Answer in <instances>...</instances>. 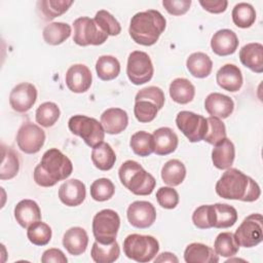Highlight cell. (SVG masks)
Instances as JSON below:
<instances>
[{"mask_svg": "<svg viewBox=\"0 0 263 263\" xmlns=\"http://www.w3.org/2000/svg\"><path fill=\"white\" fill-rule=\"evenodd\" d=\"M186 68L193 77L205 78L212 72L213 62L204 52H193L186 60Z\"/></svg>", "mask_w": 263, "mask_h": 263, "instance_id": "27", "label": "cell"}, {"mask_svg": "<svg viewBox=\"0 0 263 263\" xmlns=\"http://www.w3.org/2000/svg\"><path fill=\"white\" fill-rule=\"evenodd\" d=\"M14 218L23 227L28 228L35 222L41 220V211L38 203L32 199H23L14 206Z\"/></svg>", "mask_w": 263, "mask_h": 263, "instance_id": "21", "label": "cell"}, {"mask_svg": "<svg viewBox=\"0 0 263 263\" xmlns=\"http://www.w3.org/2000/svg\"><path fill=\"white\" fill-rule=\"evenodd\" d=\"M73 172L72 161L62 151L50 148L44 152L33 173L35 183L40 187H52L68 179Z\"/></svg>", "mask_w": 263, "mask_h": 263, "instance_id": "2", "label": "cell"}, {"mask_svg": "<svg viewBox=\"0 0 263 263\" xmlns=\"http://www.w3.org/2000/svg\"><path fill=\"white\" fill-rule=\"evenodd\" d=\"M204 109L211 116L225 119L232 114L234 103L232 99L226 95L212 92L208 95L204 100Z\"/></svg>", "mask_w": 263, "mask_h": 263, "instance_id": "18", "label": "cell"}, {"mask_svg": "<svg viewBox=\"0 0 263 263\" xmlns=\"http://www.w3.org/2000/svg\"><path fill=\"white\" fill-rule=\"evenodd\" d=\"M61 115L60 108L53 102L42 103L36 110V122L43 127H51L59 120Z\"/></svg>", "mask_w": 263, "mask_h": 263, "instance_id": "39", "label": "cell"}, {"mask_svg": "<svg viewBox=\"0 0 263 263\" xmlns=\"http://www.w3.org/2000/svg\"><path fill=\"white\" fill-rule=\"evenodd\" d=\"M65 81L67 87L72 92L82 93L89 89L92 82V75L87 66L75 64L67 70Z\"/></svg>", "mask_w": 263, "mask_h": 263, "instance_id": "15", "label": "cell"}, {"mask_svg": "<svg viewBox=\"0 0 263 263\" xmlns=\"http://www.w3.org/2000/svg\"><path fill=\"white\" fill-rule=\"evenodd\" d=\"M120 227L119 215L110 209L98 212L92 219V233L97 241L108 245L115 241Z\"/></svg>", "mask_w": 263, "mask_h": 263, "instance_id": "7", "label": "cell"}, {"mask_svg": "<svg viewBox=\"0 0 263 263\" xmlns=\"http://www.w3.org/2000/svg\"><path fill=\"white\" fill-rule=\"evenodd\" d=\"M233 24L241 29L250 28L256 21V11L253 5L246 2L237 3L232 9Z\"/></svg>", "mask_w": 263, "mask_h": 263, "instance_id": "37", "label": "cell"}, {"mask_svg": "<svg viewBox=\"0 0 263 263\" xmlns=\"http://www.w3.org/2000/svg\"><path fill=\"white\" fill-rule=\"evenodd\" d=\"M166 27L164 16L154 9H148L136 13L128 27V33L132 39L144 46L155 44Z\"/></svg>", "mask_w": 263, "mask_h": 263, "instance_id": "3", "label": "cell"}, {"mask_svg": "<svg viewBox=\"0 0 263 263\" xmlns=\"http://www.w3.org/2000/svg\"><path fill=\"white\" fill-rule=\"evenodd\" d=\"M2 160L0 165V179L10 180L14 178L20 171V159L17 153L10 147L2 144Z\"/></svg>", "mask_w": 263, "mask_h": 263, "instance_id": "30", "label": "cell"}, {"mask_svg": "<svg viewBox=\"0 0 263 263\" xmlns=\"http://www.w3.org/2000/svg\"><path fill=\"white\" fill-rule=\"evenodd\" d=\"M233 235L239 247L253 248L258 246L263 239L262 215L256 213L246 217Z\"/></svg>", "mask_w": 263, "mask_h": 263, "instance_id": "8", "label": "cell"}, {"mask_svg": "<svg viewBox=\"0 0 263 263\" xmlns=\"http://www.w3.org/2000/svg\"><path fill=\"white\" fill-rule=\"evenodd\" d=\"M88 235L82 227H71L63 236V246L70 255L79 256L86 251Z\"/></svg>", "mask_w": 263, "mask_h": 263, "instance_id": "22", "label": "cell"}, {"mask_svg": "<svg viewBox=\"0 0 263 263\" xmlns=\"http://www.w3.org/2000/svg\"><path fill=\"white\" fill-rule=\"evenodd\" d=\"M158 251L159 242L151 235L133 233L123 240L124 255L136 262H150L158 254Z\"/></svg>", "mask_w": 263, "mask_h": 263, "instance_id": "5", "label": "cell"}, {"mask_svg": "<svg viewBox=\"0 0 263 263\" xmlns=\"http://www.w3.org/2000/svg\"><path fill=\"white\" fill-rule=\"evenodd\" d=\"M91 161L100 171H109L115 164L116 154L108 143L102 142L92 148Z\"/></svg>", "mask_w": 263, "mask_h": 263, "instance_id": "29", "label": "cell"}, {"mask_svg": "<svg viewBox=\"0 0 263 263\" xmlns=\"http://www.w3.org/2000/svg\"><path fill=\"white\" fill-rule=\"evenodd\" d=\"M36 100L37 88L29 82H22L15 85L9 95V105L18 113L29 111L36 103Z\"/></svg>", "mask_w": 263, "mask_h": 263, "instance_id": "14", "label": "cell"}, {"mask_svg": "<svg viewBox=\"0 0 263 263\" xmlns=\"http://www.w3.org/2000/svg\"><path fill=\"white\" fill-rule=\"evenodd\" d=\"M101 123L105 133L109 135H118L127 127L128 115L123 109L109 108L102 113Z\"/></svg>", "mask_w": 263, "mask_h": 263, "instance_id": "20", "label": "cell"}, {"mask_svg": "<svg viewBox=\"0 0 263 263\" xmlns=\"http://www.w3.org/2000/svg\"><path fill=\"white\" fill-rule=\"evenodd\" d=\"M216 81L224 90L236 92L241 88L243 78L241 71L237 66L233 64H226L218 70L216 74Z\"/></svg>", "mask_w": 263, "mask_h": 263, "instance_id": "19", "label": "cell"}, {"mask_svg": "<svg viewBox=\"0 0 263 263\" xmlns=\"http://www.w3.org/2000/svg\"><path fill=\"white\" fill-rule=\"evenodd\" d=\"M208 121V130L203 138V141L211 145H216L226 138V127L223 121L214 116L206 118Z\"/></svg>", "mask_w": 263, "mask_h": 263, "instance_id": "44", "label": "cell"}, {"mask_svg": "<svg viewBox=\"0 0 263 263\" xmlns=\"http://www.w3.org/2000/svg\"><path fill=\"white\" fill-rule=\"evenodd\" d=\"M214 250L217 255L229 258L237 254L239 246L235 241L232 232H221L217 235L214 241Z\"/></svg>", "mask_w": 263, "mask_h": 263, "instance_id": "40", "label": "cell"}, {"mask_svg": "<svg viewBox=\"0 0 263 263\" xmlns=\"http://www.w3.org/2000/svg\"><path fill=\"white\" fill-rule=\"evenodd\" d=\"M214 209V228L224 229L233 226L237 221V211L227 203H215Z\"/></svg>", "mask_w": 263, "mask_h": 263, "instance_id": "35", "label": "cell"}, {"mask_svg": "<svg viewBox=\"0 0 263 263\" xmlns=\"http://www.w3.org/2000/svg\"><path fill=\"white\" fill-rule=\"evenodd\" d=\"M45 142V133L37 124L27 121L21 125L16 134L17 147L26 154L40 151Z\"/></svg>", "mask_w": 263, "mask_h": 263, "instance_id": "12", "label": "cell"}, {"mask_svg": "<svg viewBox=\"0 0 263 263\" xmlns=\"http://www.w3.org/2000/svg\"><path fill=\"white\" fill-rule=\"evenodd\" d=\"M239 41L236 34L229 29H221L217 31L211 39V48L214 53L220 57H226L233 54Z\"/></svg>", "mask_w": 263, "mask_h": 263, "instance_id": "16", "label": "cell"}, {"mask_svg": "<svg viewBox=\"0 0 263 263\" xmlns=\"http://www.w3.org/2000/svg\"><path fill=\"white\" fill-rule=\"evenodd\" d=\"M140 100L151 101L157 106L158 110H161L162 107L164 106L165 97H164V93H163V91L160 87L148 86V87L140 89L137 92V95L135 97V102L140 101Z\"/></svg>", "mask_w": 263, "mask_h": 263, "instance_id": "47", "label": "cell"}, {"mask_svg": "<svg viewBox=\"0 0 263 263\" xmlns=\"http://www.w3.org/2000/svg\"><path fill=\"white\" fill-rule=\"evenodd\" d=\"M129 146L134 151V153L141 157L149 156L154 152L153 137L151 134L145 130H140L135 133L130 137Z\"/></svg>", "mask_w": 263, "mask_h": 263, "instance_id": "38", "label": "cell"}, {"mask_svg": "<svg viewBox=\"0 0 263 263\" xmlns=\"http://www.w3.org/2000/svg\"><path fill=\"white\" fill-rule=\"evenodd\" d=\"M176 124L191 143L202 141L208 130L206 118L191 111L179 112L176 116Z\"/></svg>", "mask_w": 263, "mask_h": 263, "instance_id": "11", "label": "cell"}, {"mask_svg": "<svg viewBox=\"0 0 263 263\" xmlns=\"http://www.w3.org/2000/svg\"><path fill=\"white\" fill-rule=\"evenodd\" d=\"M170 96L178 104L185 105L190 103L195 96V87L186 78H176L170 84Z\"/></svg>", "mask_w": 263, "mask_h": 263, "instance_id": "28", "label": "cell"}, {"mask_svg": "<svg viewBox=\"0 0 263 263\" xmlns=\"http://www.w3.org/2000/svg\"><path fill=\"white\" fill-rule=\"evenodd\" d=\"M115 193V186L110 179L100 178L90 185V196L96 201L109 200Z\"/></svg>", "mask_w": 263, "mask_h": 263, "instance_id": "42", "label": "cell"}, {"mask_svg": "<svg viewBox=\"0 0 263 263\" xmlns=\"http://www.w3.org/2000/svg\"><path fill=\"white\" fill-rule=\"evenodd\" d=\"M156 199L161 208L173 210L179 203V193L173 187H160L156 192Z\"/></svg>", "mask_w": 263, "mask_h": 263, "instance_id": "48", "label": "cell"}, {"mask_svg": "<svg viewBox=\"0 0 263 263\" xmlns=\"http://www.w3.org/2000/svg\"><path fill=\"white\" fill-rule=\"evenodd\" d=\"M126 216L132 226L139 229H145L152 226L155 222L156 210L149 201L136 200L128 205Z\"/></svg>", "mask_w": 263, "mask_h": 263, "instance_id": "13", "label": "cell"}, {"mask_svg": "<svg viewBox=\"0 0 263 263\" xmlns=\"http://www.w3.org/2000/svg\"><path fill=\"white\" fill-rule=\"evenodd\" d=\"M152 137L154 142V153L156 155L171 154L178 147V136L171 127H159L154 130Z\"/></svg>", "mask_w": 263, "mask_h": 263, "instance_id": "23", "label": "cell"}, {"mask_svg": "<svg viewBox=\"0 0 263 263\" xmlns=\"http://www.w3.org/2000/svg\"><path fill=\"white\" fill-rule=\"evenodd\" d=\"M96 71L98 77L103 81L115 79L120 73V63L113 55H102L97 60Z\"/></svg>", "mask_w": 263, "mask_h": 263, "instance_id": "36", "label": "cell"}, {"mask_svg": "<svg viewBox=\"0 0 263 263\" xmlns=\"http://www.w3.org/2000/svg\"><path fill=\"white\" fill-rule=\"evenodd\" d=\"M184 260L187 263H217L219 255L206 245L192 242L184 251Z\"/></svg>", "mask_w": 263, "mask_h": 263, "instance_id": "26", "label": "cell"}, {"mask_svg": "<svg viewBox=\"0 0 263 263\" xmlns=\"http://www.w3.org/2000/svg\"><path fill=\"white\" fill-rule=\"evenodd\" d=\"M119 255L120 248L116 240L108 245L96 240L90 251V256L97 263H112L119 258Z\"/></svg>", "mask_w": 263, "mask_h": 263, "instance_id": "34", "label": "cell"}, {"mask_svg": "<svg viewBox=\"0 0 263 263\" xmlns=\"http://www.w3.org/2000/svg\"><path fill=\"white\" fill-rule=\"evenodd\" d=\"M192 222L199 229H209L214 227V209L213 204H203L195 209L192 214Z\"/></svg>", "mask_w": 263, "mask_h": 263, "instance_id": "46", "label": "cell"}, {"mask_svg": "<svg viewBox=\"0 0 263 263\" xmlns=\"http://www.w3.org/2000/svg\"><path fill=\"white\" fill-rule=\"evenodd\" d=\"M68 127L73 135L80 137L84 143L93 148L105 138V130L96 118L85 115H74L68 121Z\"/></svg>", "mask_w": 263, "mask_h": 263, "instance_id": "6", "label": "cell"}, {"mask_svg": "<svg viewBox=\"0 0 263 263\" xmlns=\"http://www.w3.org/2000/svg\"><path fill=\"white\" fill-rule=\"evenodd\" d=\"M73 41L79 46L101 45L108 38V35L98 27L93 18L87 16L76 18L73 22Z\"/></svg>", "mask_w": 263, "mask_h": 263, "instance_id": "9", "label": "cell"}, {"mask_svg": "<svg viewBox=\"0 0 263 263\" xmlns=\"http://www.w3.org/2000/svg\"><path fill=\"white\" fill-rule=\"evenodd\" d=\"M154 262L158 263V262H172V263H178L179 259L176 257L175 254L170 253V252H163L161 254L158 255V257H156L154 259Z\"/></svg>", "mask_w": 263, "mask_h": 263, "instance_id": "52", "label": "cell"}, {"mask_svg": "<svg viewBox=\"0 0 263 263\" xmlns=\"http://www.w3.org/2000/svg\"><path fill=\"white\" fill-rule=\"evenodd\" d=\"M186 177V167L179 159H171L161 168L162 181L172 187L180 185Z\"/></svg>", "mask_w": 263, "mask_h": 263, "instance_id": "33", "label": "cell"}, {"mask_svg": "<svg viewBox=\"0 0 263 263\" xmlns=\"http://www.w3.org/2000/svg\"><path fill=\"white\" fill-rule=\"evenodd\" d=\"M72 33L70 25L62 22H53L45 26L42 32L44 41L49 45H59L64 43Z\"/></svg>", "mask_w": 263, "mask_h": 263, "instance_id": "32", "label": "cell"}, {"mask_svg": "<svg viewBox=\"0 0 263 263\" xmlns=\"http://www.w3.org/2000/svg\"><path fill=\"white\" fill-rule=\"evenodd\" d=\"M93 21L98 27L108 36H117L121 32V26L119 22L107 10H99L95 15Z\"/></svg>", "mask_w": 263, "mask_h": 263, "instance_id": "43", "label": "cell"}, {"mask_svg": "<svg viewBox=\"0 0 263 263\" xmlns=\"http://www.w3.org/2000/svg\"><path fill=\"white\" fill-rule=\"evenodd\" d=\"M199 4L202 8L211 13H222L228 6L226 0H199Z\"/></svg>", "mask_w": 263, "mask_h": 263, "instance_id": "51", "label": "cell"}, {"mask_svg": "<svg viewBox=\"0 0 263 263\" xmlns=\"http://www.w3.org/2000/svg\"><path fill=\"white\" fill-rule=\"evenodd\" d=\"M240 63L255 73L263 72V45L258 42L248 43L239 50Z\"/></svg>", "mask_w": 263, "mask_h": 263, "instance_id": "24", "label": "cell"}, {"mask_svg": "<svg viewBox=\"0 0 263 263\" xmlns=\"http://www.w3.org/2000/svg\"><path fill=\"white\" fill-rule=\"evenodd\" d=\"M126 74L129 81L135 85L150 81L154 74V68L148 53L141 50L130 52L127 58Z\"/></svg>", "mask_w": 263, "mask_h": 263, "instance_id": "10", "label": "cell"}, {"mask_svg": "<svg viewBox=\"0 0 263 263\" xmlns=\"http://www.w3.org/2000/svg\"><path fill=\"white\" fill-rule=\"evenodd\" d=\"M85 196V185L77 179L67 180L59 188V198L67 206H77L81 204Z\"/></svg>", "mask_w": 263, "mask_h": 263, "instance_id": "17", "label": "cell"}, {"mask_svg": "<svg viewBox=\"0 0 263 263\" xmlns=\"http://www.w3.org/2000/svg\"><path fill=\"white\" fill-rule=\"evenodd\" d=\"M216 193L225 199L253 202L261 195L260 186L251 177L233 167L227 168L217 181Z\"/></svg>", "mask_w": 263, "mask_h": 263, "instance_id": "1", "label": "cell"}, {"mask_svg": "<svg viewBox=\"0 0 263 263\" xmlns=\"http://www.w3.org/2000/svg\"><path fill=\"white\" fill-rule=\"evenodd\" d=\"M27 237L35 246H45L47 245L52 235L51 228L48 224L38 221L27 228Z\"/></svg>", "mask_w": 263, "mask_h": 263, "instance_id": "41", "label": "cell"}, {"mask_svg": "<svg viewBox=\"0 0 263 263\" xmlns=\"http://www.w3.org/2000/svg\"><path fill=\"white\" fill-rule=\"evenodd\" d=\"M162 5L170 14L183 15L189 10L191 0H163Z\"/></svg>", "mask_w": 263, "mask_h": 263, "instance_id": "49", "label": "cell"}, {"mask_svg": "<svg viewBox=\"0 0 263 263\" xmlns=\"http://www.w3.org/2000/svg\"><path fill=\"white\" fill-rule=\"evenodd\" d=\"M72 4L73 1L67 0H40L37 2V11L44 21H52L64 14Z\"/></svg>", "mask_w": 263, "mask_h": 263, "instance_id": "31", "label": "cell"}, {"mask_svg": "<svg viewBox=\"0 0 263 263\" xmlns=\"http://www.w3.org/2000/svg\"><path fill=\"white\" fill-rule=\"evenodd\" d=\"M41 262L42 263H67L68 259L66 255L60 250L55 248L48 249L43 252L42 257H41Z\"/></svg>", "mask_w": 263, "mask_h": 263, "instance_id": "50", "label": "cell"}, {"mask_svg": "<svg viewBox=\"0 0 263 263\" xmlns=\"http://www.w3.org/2000/svg\"><path fill=\"white\" fill-rule=\"evenodd\" d=\"M235 158L234 144L226 137L215 145L212 151V161L215 167L227 170L231 167Z\"/></svg>", "mask_w": 263, "mask_h": 263, "instance_id": "25", "label": "cell"}, {"mask_svg": "<svg viewBox=\"0 0 263 263\" xmlns=\"http://www.w3.org/2000/svg\"><path fill=\"white\" fill-rule=\"evenodd\" d=\"M158 111L157 106L151 101L140 100L135 102L134 114L136 119L142 123H147L154 120Z\"/></svg>", "mask_w": 263, "mask_h": 263, "instance_id": "45", "label": "cell"}, {"mask_svg": "<svg viewBox=\"0 0 263 263\" xmlns=\"http://www.w3.org/2000/svg\"><path fill=\"white\" fill-rule=\"evenodd\" d=\"M118 176L121 184L135 195H150L156 185L155 178L135 160L124 161L118 170Z\"/></svg>", "mask_w": 263, "mask_h": 263, "instance_id": "4", "label": "cell"}]
</instances>
